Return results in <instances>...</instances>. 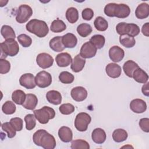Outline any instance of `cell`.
<instances>
[{
  "label": "cell",
  "instance_id": "1f68e13d",
  "mask_svg": "<svg viewBox=\"0 0 149 149\" xmlns=\"http://www.w3.org/2000/svg\"><path fill=\"white\" fill-rule=\"evenodd\" d=\"M66 29V26L65 23L62 20L59 19L54 20L50 27V29L51 31L54 33H61L64 30H65Z\"/></svg>",
  "mask_w": 149,
  "mask_h": 149
},
{
  "label": "cell",
  "instance_id": "836d02e7",
  "mask_svg": "<svg viewBox=\"0 0 149 149\" xmlns=\"http://www.w3.org/2000/svg\"><path fill=\"white\" fill-rule=\"evenodd\" d=\"M94 24L95 29L100 31H104L108 27V22L101 16H98L96 17L94 22Z\"/></svg>",
  "mask_w": 149,
  "mask_h": 149
},
{
  "label": "cell",
  "instance_id": "6da1fadb",
  "mask_svg": "<svg viewBox=\"0 0 149 149\" xmlns=\"http://www.w3.org/2000/svg\"><path fill=\"white\" fill-rule=\"evenodd\" d=\"M33 140L36 145L45 149H54L56 144L55 137L44 129L36 131L33 136Z\"/></svg>",
  "mask_w": 149,
  "mask_h": 149
},
{
  "label": "cell",
  "instance_id": "8992f818",
  "mask_svg": "<svg viewBox=\"0 0 149 149\" xmlns=\"http://www.w3.org/2000/svg\"><path fill=\"white\" fill-rule=\"evenodd\" d=\"M91 121V116L86 112L78 113L74 120V126L79 132H85Z\"/></svg>",
  "mask_w": 149,
  "mask_h": 149
},
{
  "label": "cell",
  "instance_id": "8d00e7d4",
  "mask_svg": "<svg viewBox=\"0 0 149 149\" xmlns=\"http://www.w3.org/2000/svg\"><path fill=\"white\" fill-rule=\"evenodd\" d=\"M16 105L10 101H6L2 107V110L6 115H11L14 113L16 111Z\"/></svg>",
  "mask_w": 149,
  "mask_h": 149
},
{
  "label": "cell",
  "instance_id": "2e32d148",
  "mask_svg": "<svg viewBox=\"0 0 149 149\" xmlns=\"http://www.w3.org/2000/svg\"><path fill=\"white\" fill-rule=\"evenodd\" d=\"M55 61L59 67H67L72 61V56L67 52H62L56 56Z\"/></svg>",
  "mask_w": 149,
  "mask_h": 149
},
{
  "label": "cell",
  "instance_id": "ee69618b",
  "mask_svg": "<svg viewBox=\"0 0 149 149\" xmlns=\"http://www.w3.org/2000/svg\"><path fill=\"white\" fill-rule=\"evenodd\" d=\"M23 120L18 117L13 118L10 120V123L16 131H21L23 129Z\"/></svg>",
  "mask_w": 149,
  "mask_h": 149
},
{
  "label": "cell",
  "instance_id": "f6af8a7d",
  "mask_svg": "<svg viewBox=\"0 0 149 149\" xmlns=\"http://www.w3.org/2000/svg\"><path fill=\"white\" fill-rule=\"evenodd\" d=\"M10 69V62L5 59H0V73L6 74Z\"/></svg>",
  "mask_w": 149,
  "mask_h": 149
},
{
  "label": "cell",
  "instance_id": "484cf974",
  "mask_svg": "<svg viewBox=\"0 0 149 149\" xmlns=\"http://www.w3.org/2000/svg\"><path fill=\"white\" fill-rule=\"evenodd\" d=\"M139 68L138 64L132 60L127 61L123 66V70L126 76L132 78L134 71Z\"/></svg>",
  "mask_w": 149,
  "mask_h": 149
},
{
  "label": "cell",
  "instance_id": "ac0fdd59",
  "mask_svg": "<svg viewBox=\"0 0 149 149\" xmlns=\"http://www.w3.org/2000/svg\"><path fill=\"white\" fill-rule=\"evenodd\" d=\"M62 41L65 48H73L77 43V37L72 33H67L62 36Z\"/></svg>",
  "mask_w": 149,
  "mask_h": 149
},
{
  "label": "cell",
  "instance_id": "4316f807",
  "mask_svg": "<svg viewBox=\"0 0 149 149\" xmlns=\"http://www.w3.org/2000/svg\"><path fill=\"white\" fill-rule=\"evenodd\" d=\"M128 134L127 132L123 129H117L113 132L112 139L117 143H120L126 140Z\"/></svg>",
  "mask_w": 149,
  "mask_h": 149
},
{
  "label": "cell",
  "instance_id": "83f0119b",
  "mask_svg": "<svg viewBox=\"0 0 149 149\" xmlns=\"http://www.w3.org/2000/svg\"><path fill=\"white\" fill-rule=\"evenodd\" d=\"M26 97V94L21 90H16L12 93V100L17 105H23Z\"/></svg>",
  "mask_w": 149,
  "mask_h": 149
},
{
  "label": "cell",
  "instance_id": "ab89813d",
  "mask_svg": "<svg viewBox=\"0 0 149 149\" xmlns=\"http://www.w3.org/2000/svg\"><path fill=\"white\" fill-rule=\"evenodd\" d=\"M17 40L19 42L24 48L30 47L32 43V40L31 37L25 34L19 35L17 37Z\"/></svg>",
  "mask_w": 149,
  "mask_h": 149
},
{
  "label": "cell",
  "instance_id": "b9f144b4",
  "mask_svg": "<svg viewBox=\"0 0 149 149\" xmlns=\"http://www.w3.org/2000/svg\"><path fill=\"white\" fill-rule=\"evenodd\" d=\"M74 107L72 104L69 103L63 104L59 108L60 112L63 115L71 114L74 111Z\"/></svg>",
  "mask_w": 149,
  "mask_h": 149
},
{
  "label": "cell",
  "instance_id": "bcb514c9",
  "mask_svg": "<svg viewBox=\"0 0 149 149\" xmlns=\"http://www.w3.org/2000/svg\"><path fill=\"white\" fill-rule=\"evenodd\" d=\"M129 30L127 35L134 37L140 33V28L137 24L134 23H129Z\"/></svg>",
  "mask_w": 149,
  "mask_h": 149
},
{
  "label": "cell",
  "instance_id": "ffe728a7",
  "mask_svg": "<svg viewBox=\"0 0 149 149\" xmlns=\"http://www.w3.org/2000/svg\"><path fill=\"white\" fill-rule=\"evenodd\" d=\"M135 15L139 19H144L149 16V5L147 3H141L137 6L135 10Z\"/></svg>",
  "mask_w": 149,
  "mask_h": 149
},
{
  "label": "cell",
  "instance_id": "d590c367",
  "mask_svg": "<svg viewBox=\"0 0 149 149\" xmlns=\"http://www.w3.org/2000/svg\"><path fill=\"white\" fill-rule=\"evenodd\" d=\"M59 79L62 83L64 84H70L74 79V76L69 72L63 71L61 72L59 75Z\"/></svg>",
  "mask_w": 149,
  "mask_h": 149
},
{
  "label": "cell",
  "instance_id": "f546056e",
  "mask_svg": "<svg viewBox=\"0 0 149 149\" xmlns=\"http://www.w3.org/2000/svg\"><path fill=\"white\" fill-rule=\"evenodd\" d=\"M1 35L5 40L14 39L16 38V34L13 28L8 25H3L1 30Z\"/></svg>",
  "mask_w": 149,
  "mask_h": 149
},
{
  "label": "cell",
  "instance_id": "52a82bcc",
  "mask_svg": "<svg viewBox=\"0 0 149 149\" xmlns=\"http://www.w3.org/2000/svg\"><path fill=\"white\" fill-rule=\"evenodd\" d=\"M33 15L31 8L27 5H20L17 11L16 20L19 23H24Z\"/></svg>",
  "mask_w": 149,
  "mask_h": 149
},
{
  "label": "cell",
  "instance_id": "74e56055",
  "mask_svg": "<svg viewBox=\"0 0 149 149\" xmlns=\"http://www.w3.org/2000/svg\"><path fill=\"white\" fill-rule=\"evenodd\" d=\"M34 115L27 114L24 117V121L26 123V128L28 130H31L36 125V120Z\"/></svg>",
  "mask_w": 149,
  "mask_h": 149
},
{
  "label": "cell",
  "instance_id": "d6a6232c",
  "mask_svg": "<svg viewBox=\"0 0 149 149\" xmlns=\"http://www.w3.org/2000/svg\"><path fill=\"white\" fill-rule=\"evenodd\" d=\"M93 31L91 26L88 23H81L77 27V32L82 37H86L90 35Z\"/></svg>",
  "mask_w": 149,
  "mask_h": 149
},
{
  "label": "cell",
  "instance_id": "44dd1931",
  "mask_svg": "<svg viewBox=\"0 0 149 149\" xmlns=\"http://www.w3.org/2000/svg\"><path fill=\"white\" fill-rule=\"evenodd\" d=\"M107 135L105 131L101 128L95 129L91 133L93 141L97 144H102L106 140Z\"/></svg>",
  "mask_w": 149,
  "mask_h": 149
},
{
  "label": "cell",
  "instance_id": "603a6c76",
  "mask_svg": "<svg viewBox=\"0 0 149 149\" xmlns=\"http://www.w3.org/2000/svg\"><path fill=\"white\" fill-rule=\"evenodd\" d=\"M46 98L49 103L55 105L60 104L62 101V95L61 93L56 90H50L48 91L46 94Z\"/></svg>",
  "mask_w": 149,
  "mask_h": 149
},
{
  "label": "cell",
  "instance_id": "f35d334b",
  "mask_svg": "<svg viewBox=\"0 0 149 149\" xmlns=\"http://www.w3.org/2000/svg\"><path fill=\"white\" fill-rule=\"evenodd\" d=\"M70 148L72 149H89V144L85 140L82 139H77L72 141Z\"/></svg>",
  "mask_w": 149,
  "mask_h": 149
},
{
  "label": "cell",
  "instance_id": "9a60e30c",
  "mask_svg": "<svg viewBox=\"0 0 149 149\" xmlns=\"http://www.w3.org/2000/svg\"><path fill=\"white\" fill-rule=\"evenodd\" d=\"M105 72L109 77L115 79L120 76L122 69L119 65L115 63H110L107 65Z\"/></svg>",
  "mask_w": 149,
  "mask_h": 149
},
{
  "label": "cell",
  "instance_id": "7402d4cb",
  "mask_svg": "<svg viewBox=\"0 0 149 149\" xmlns=\"http://www.w3.org/2000/svg\"><path fill=\"white\" fill-rule=\"evenodd\" d=\"M38 104V99L36 95L33 94H26V100L23 104V107L29 110H33L36 108Z\"/></svg>",
  "mask_w": 149,
  "mask_h": 149
},
{
  "label": "cell",
  "instance_id": "8fae6325",
  "mask_svg": "<svg viewBox=\"0 0 149 149\" xmlns=\"http://www.w3.org/2000/svg\"><path fill=\"white\" fill-rule=\"evenodd\" d=\"M20 86L27 89H33L36 87L35 77L31 73H25L21 76L19 79Z\"/></svg>",
  "mask_w": 149,
  "mask_h": 149
},
{
  "label": "cell",
  "instance_id": "277c9868",
  "mask_svg": "<svg viewBox=\"0 0 149 149\" xmlns=\"http://www.w3.org/2000/svg\"><path fill=\"white\" fill-rule=\"evenodd\" d=\"M1 59H5L7 56H14L19 51V46L14 39L6 40L1 43Z\"/></svg>",
  "mask_w": 149,
  "mask_h": 149
},
{
  "label": "cell",
  "instance_id": "d4e9b609",
  "mask_svg": "<svg viewBox=\"0 0 149 149\" xmlns=\"http://www.w3.org/2000/svg\"><path fill=\"white\" fill-rule=\"evenodd\" d=\"M49 47L55 52H61L65 48L62 43L61 36H56L52 38L49 41Z\"/></svg>",
  "mask_w": 149,
  "mask_h": 149
},
{
  "label": "cell",
  "instance_id": "4dcf8cb0",
  "mask_svg": "<svg viewBox=\"0 0 149 149\" xmlns=\"http://www.w3.org/2000/svg\"><path fill=\"white\" fill-rule=\"evenodd\" d=\"M66 17L70 23H76L79 19V12L74 7L69 8L66 12Z\"/></svg>",
  "mask_w": 149,
  "mask_h": 149
},
{
  "label": "cell",
  "instance_id": "9c48e42d",
  "mask_svg": "<svg viewBox=\"0 0 149 149\" xmlns=\"http://www.w3.org/2000/svg\"><path fill=\"white\" fill-rule=\"evenodd\" d=\"M97 50V48L90 41H88L82 45L80 55L84 59L91 58L95 55Z\"/></svg>",
  "mask_w": 149,
  "mask_h": 149
},
{
  "label": "cell",
  "instance_id": "7c38bea8",
  "mask_svg": "<svg viewBox=\"0 0 149 149\" xmlns=\"http://www.w3.org/2000/svg\"><path fill=\"white\" fill-rule=\"evenodd\" d=\"M72 98L77 102L84 101L87 97V91L81 86L73 88L70 91Z\"/></svg>",
  "mask_w": 149,
  "mask_h": 149
},
{
  "label": "cell",
  "instance_id": "7dc6e473",
  "mask_svg": "<svg viewBox=\"0 0 149 149\" xmlns=\"http://www.w3.org/2000/svg\"><path fill=\"white\" fill-rule=\"evenodd\" d=\"M82 17L85 20H90L94 16V12L91 8H85L81 13Z\"/></svg>",
  "mask_w": 149,
  "mask_h": 149
},
{
  "label": "cell",
  "instance_id": "ba28073f",
  "mask_svg": "<svg viewBox=\"0 0 149 149\" xmlns=\"http://www.w3.org/2000/svg\"><path fill=\"white\" fill-rule=\"evenodd\" d=\"M36 85L40 88H45L51 85L52 83V76L51 74L45 70L38 72L36 77Z\"/></svg>",
  "mask_w": 149,
  "mask_h": 149
},
{
  "label": "cell",
  "instance_id": "7a4b0ae2",
  "mask_svg": "<svg viewBox=\"0 0 149 149\" xmlns=\"http://www.w3.org/2000/svg\"><path fill=\"white\" fill-rule=\"evenodd\" d=\"M104 13L109 17L124 19L129 16L130 9L128 5L124 3H109L105 6Z\"/></svg>",
  "mask_w": 149,
  "mask_h": 149
},
{
  "label": "cell",
  "instance_id": "60d3db41",
  "mask_svg": "<svg viewBox=\"0 0 149 149\" xmlns=\"http://www.w3.org/2000/svg\"><path fill=\"white\" fill-rule=\"evenodd\" d=\"M2 129L8 133V137L9 138H13L16 135V130L10 125V122H5L1 125Z\"/></svg>",
  "mask_w": 149,
  "mask_h": 149
},
{
  "label": "cell",
  "instance_id": "cb8c5ba5",
  "mask_svg": "<svg viewBox=\"0 0 149 149\" xmlns=\"http://www.w3.org/2000/svg\"><path fill=\"white\" fill-rule=\"evenodd\" d=\"M132 77H133L136 81L140 83L145 84L148 80V76L147 73L140 68H138L134 71Z\"/></svg>",
  "mask_w": 149,
  "mask_h": 149
},
{
  "label": "cell",
  "instance_id": "f1b7e54d",
  "mask_svg": "<svg viewBox=\"0 0 149 149\" xmlns=\"http://www.w3.org/2000/svg\"><path fill=\"white\" fill-rule=\"evenodd\" d=\"M119 42L121 45L127 48L134 47L136 44V40L134 38L127 34H123L120 36Z\"/></svg>",
  "mask_w": 149,
  "mask_h": 149
},
{
  "label": "cell",
  "instance_id": "30bf717a",
  "mask_svg": "<svg viewBox=\"0 0 149 149\" xmlns=\"http://www.w3.org/2000/svg\"><path fill=\"white\" fill-rule=\"evenodd\" d=\"M37 65L42 69L49 68L53 65L54 59L47 53H40L36 58Z\"/></svg>",
  "mask_w": 149,
  "mask_h": 149
},
{
  "label": "cell",
  "instance_id": "681fc988",
  "mask_svg": "<svg viewBox=\"0 0 149 149\" xmlns=\"http://www.w3.org/2000/svg\"><path fill=\"white\" fill-rule=\"evenodd\" d=\"M141 31L143 35H144L146 37L149 36V23L147 22L145 23L141 29Z\"/></svg>",
  "mask_w": 149,
  "mask_h": 149
},
{
  "label": "cell",
  "instance_id": "5bb4252c",
  "mask_svg": "<svg viewBox=\"0 0 149 149\" xmlns=\"http://www.w3.org/2000/svg\"><path fill=\"white\" fill-rule=\"evenodd\" d=\"M130 108L134 113H141L146 111L147 104L144 100L136 98L130 102Z\"/></svg>",
  "mask_w": 149,
  "mask_h": 149
},
{
  "label": "cell",
  "instance_id": "d6986e66",
  "mask_svg": "<svg viewBox=\"0 0 149 149\" xmlns=\"http://www.w3.org/2000/svg\"><path fill=\"white\" fill-rule=\"evenodd\" d=\"M58 136L63 142L69 143L73 138L72 131L67 126H62L58 130Z\"/></svg>",
  "mask_w": 149,
  "mask_h": 149
},
{
  "label": "cell",
  "instance_id": "f907efd6",
  "mask_svg": "<svg viewBox=\"0 0 149 149\" xmlns=\"http://www.w3.org/2000/svg\"><path fill=\"white\" fill-rule=\"evenodd\" d=\"M149 83L148 82H147L146 83V84H144L143 87H142V88H141V91H142V93L143 94L146 95V96H148L149 95Z\"/></svg>",
  "mask_w": 149,
  "mask_h": 149
},
{
  "label": "cell",
  "instance_id": "c3c4849f",
  "mask_svg": "<svg viewBox=\"0 0 149 149\" xmlns=\"http://www.w3.org/2000/svg\"><path fill=\"white\" fill-rule=\"evenodd\" d=\"M139 126L143 131L146 133L149 132V119L148 118L140 119L139 120Z\"/></svg>",
  "mask_w": 149,
  "mask_h": 149
},
{
  "label": "cell",
  "instance_id": "e575fe53",
  "mask_svg": "<svg viewBox=\"0 0 149 149\" xmlns=\"http://www.w3.org/2000/svg\"><path fill=\"white\" fill-rule=\"evenodd\" d=\"M90 41L97 48V49H101L105 44V39L102 35L96 34L91 37Z\"/></svg>",
  "mask_w": 149,
  "mask_h": 149
},
{
  "label": "cell",
  "instance_id": "e0dca14e",
  "mask_svg": "<svg viewBox=\"0 0 149 149\" xmlns=\"http://www.w3.org/2000/svg\"><path fill=\"white\" fill-rule=\"evenodd\" d=\"M86 63V60L80 54L76 55L72 61L70 68L74 72L77 73L83 70Z\"/></svg>",
  "mask_w": 149,
  "mask_h": 149
},
{
  "label": "cell",
  "instance_id": "4fadbf2b",
  "mask_svg": "<svg viewBox=\"0 0 149 149\" xmlns=\"http://www.w3.org/2000/svg\"><path fill=\"white\" fill-rule=\"evenodd\" d=\"M124 56V50L118 46H113L109 50V58L114 62H120L123 59Z\"/></svg>",
  "mask_w": 149,
  "mask_h": 149
},
{
  "label": "cell",
  "instance_id": "7bdbcfd3",
  "mask_svg": "<svg viewBox=\"0 0 149 149\" xmlns=\"http://www.w3.org/2000/svg\"><path fill=\"white\" fill-rule=\"evenodd\" d=\"M129 30V23H126L125 22H120L116 26V30L118 34L123 35V34H128Z\"/></svg>",
  "mask_w": 149,
  "mask_h": 149
},
{
  "label": "cell",
  "instance_id": "5b68a950",
  "mask_svg": "<svg viewBox=\"0 0 149 149\" xmlns=\"http://www.w3.org/2000/svg\"><path fill=\"white\" fill-rule=\"evenodd\" d=\"M34 115L37 120L41 124H46L49 119H54L55 116V110L47 106H44L41 109L34 110Z\"/></svg>",
  "mask_w": 149,
  "mask_h": 149
},
{
  "label": "cell",
  "instance_id": "3957f363",
  "mask_svg": "<svg viewBox=\"0 0 149 149\" xmlns=\"http://www.w3.org/2000/svg\"><path fill=\"white\" fill-rule=\"evenodd\" d=\"M26 28L29 32L35 34L40 38L46 36L49 31L47 24L43 20L36 19L30 20L26 24Z\"/></svg>",
  "mask_w": 149,
  "mask_h": 149
}]
</instances>
